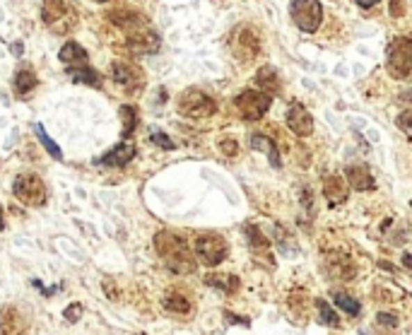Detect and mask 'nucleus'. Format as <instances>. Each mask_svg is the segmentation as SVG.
<instances>
[{
	"label": "nucleus",
	"mask_w": 412,
	"mask_h": 335,
	"mask_svg": "<svg viewBox=\"0 0 412 335\" xmlns=\"http://www.w3.org/2000/svg\"><path fill=\"white\" fill-rule=\"evenodd\" d=\"M255 85H258L260 92L270 94V97H275V94H280V90H283L278 70H275L273 65H263L258 72H255Z\"/></svg>",
	"instance_id": "a211bd4d"
},
{
	"label": "nucleus",
	"mask_w": 412,
	"mask_h": 335,
	"mask_svg": "<svg viewBox=\"0 0 412 335\" xmlns=\"http://www.w3.org/2000/svg\"><path fill=\"white\" fill-rule=\"evenodd\" d=\"M36 85H39V77H36V72L32 68L22 65L17 72H15V80H13V90L17 94L19 99H27L29 94L36 90Z\"/></svg>",
	"instance_id": "f3484780"
},
{
	"label": "nucleus",
	"mask_w": 412,
	"mask_h": 335,
	"mask_svg": "<svg viewBox=\"0 0 412 335\" xmlns=\"http://www.w3.org/2000/svg\"><path fill=\"white\" fill-rule=\"evenodd\" d=\"M34 130H36V135H39V140H41V145H44V150L46 153H49L51 157H54V159H63V150L58 148V143H54V138H51L49 133H46V128L41 123H36L34 125Z\"/></svg>",
	"instance_id": "bb28decb"
},
{
	"label": "nucleus",
	"mask_w": 412,
	"mask_h": 335,
	"mask_svg": "<svg viewBox=\"0 0 412 335\" xmlns=\"http://www.w3.org/2000/svg\"><path fill=\"white\" fill-rule=\"evenodd\" d=\"M229 44H232V54L237 56L239 61H244V63H251L255 56H258V51H260L258 36H255L248 27L234 29V34H232V39H229Z\"/></svg>",
	"instance_id": "9b49d317"
},
{
	"label": "nucleus",
	"mask_w": 412,
	"mask_h": 335,
	"mask_svg": "<svg viewBox=\"0 0 412 335\" xmlns=\"http://www.w3.org/2000/svg\"><path fill=\"white\" fill-rule=\"evenodd\" d=\"M287 128L299 138H309L314 133V116L306 111L304 104H292L287 111Z\"/></svg>",
	"instance_id": "f8f14e48"
},
{
	"label": "nucleus",
	"mask_w": 412,
	"mask_h": 335,
	"mask_svg": "<svg viewBox=\"0 0 412 335\" xmlns=\"http://www.w3.org/2000/svg\"><path fill=\"white\" fill-rule=\"evenodd\" d=\"M333 302H335V304L340 306L345 313H349V316H357V313L362 311L359 302L354 299V297H349V295H342V292H335V295H333Z\"/></svg>",
	"instance_id": "cd10ccee"
},
{
	"label": "nucleus",
	"mask_w": 412,
	"mask_h": 335,
	"mask_svg": "<svg viewBox=\"0 0 412 335\" xmlns=\"http://www.w3.org/2000/svg\"><path fill=\"white\" fill-rule=\"evenodd\" d=\"M326 265L331 275H335L338 280H354V263L347 256H328Z\"/></svg>",
	"instance_id": "4be33fe9"
},
{
	"label": "nucleus",
	"mask_w": 412,
	"mask_h": 335,
	"mask_svg": "<svg viewBox=\"0 0 412 335\" xmlns=\"http://www.w3.org/2000/svg\"><path fill=\"white\" fill-rule=\"evenodd\" d=\"M27 323L24 316L17 311L15 306H5L0 309V335H22Z\"/></svg>",
	"instance_id": "2eb2a0df"
},
{
	"label": "nucleus",
	"mask_w": 412,
	"mask_h": 335,
	"mask_svg": "<svg viewBox=\"0 0 412 335\" xmlns=\"http://www.w3.org/2000/svg\"><path fill=\"white\" fill-rule=\"evenodd\" d=\"M234 104H237V111L239 116L244 118V121H260V118L268 114L270 104H273V97L260 90H246L241 92L237 99H234Z\"/></svg>",
	"instance_id": "1a4fd4ad"
},
{
	"label": "nucleus",
	"mask_w": 412,
	"mask_h": 335,
	"mask_svg": "<svg viewBox=\"0 0 412 335\" xmlns=\"http://www.w3.org/2000/svg\"><path fill=\"white\" fill-rule=\"evenodd\" d=\"M290 13H292L294 24L301 31H316L318 27H321L323 8L318 0H292Z\"/></svg>",
	"instance_id": "9d476101"
},
{
	"label": "nucleus",
	"mask_w": 412,
	"mask_h": 335,
	"mask_svg": "<svg viewBox=\"0 0 412 335\" xmlns=\"http://www.w3.org/2000/svg\"><path fill=\"white\" fill-rule=\"evenodd\" d=\"M220 150L227 157H234V155H239V143H237V140H222Z\"/></svg>",
	"instance_id": "72a5a7b5"
},
{
	"label": "nucleus",
	"mask_w": 412,
	"mask_h": 335,
	"mask_svg": "<svg viewBox=\"0 0 412 335\" xmlns=\"http://www.w3.org/2000/svg\"><path fill=\"white\" fill-rule=\"evenodd\" d=\"M58 61L65 68H82L90 63V54H87L85 46H80L77 41H68L63 49L58 51Z\"/></svg>",
	"instance_id": "dca6fc26"
},
{
	"label": "nucleus",
	"mask_w": 412,
	"mask_h": 335,
	"mask_svg": "<svg viewBox=\"0 0 412 335\" xmlns=\"http://www.w3.org/2000/svg\"><path fill=\"white\" fill-rule=\"evenodd\" d=\"M154 246H157V254L161 256L164 265L176 275H191L196 270V258H193L189 244L184 237L174 232H159L154 237Z\"/></svg>",
	"instance_id": "f257e3e1"
},
{
	"label": "nucleus",
	"mask_w": 412,
	"mask_h": 335,
	"mask_svg": "<svg viewBox=\"0 0 412 335\" xmlns=\"http://www.w3.org/2000/svg\"><path fill=\"white\" fill-rule=\"evenodd\" d=\"M68 77H70L75 85H87V87H95V90H102V75L90 65H82V68H65Z\"/></svg>",
	"instance_id": "aec40b11"
},
{
	"label": "nucleus",
	"mask_w": 412,
	"mask_h": 335,
	"mask_svg": "<svg viewBox=\"0 0 412 335\" xmlns=\"http://www.w3.org/2000/svg\"><path fill=\"white\" fill-rule=\"evenodd\" d=\"M403 258H405V260H403V263H405V265H408V268H412V256H410V254H405V256H403Z\"/></svg>",
	"instance_id": "58836bf2"
},
{
	"label": "nucleus",
	"mask_w": 412,
	"mask_h": 335,
	"mask_svg": "<svg viewBox=\"0 0 412 335\" xmlns=\"http://www.w3.org/2000/svg\"><path fill=\"white\" fill-rule=\"evenodd\" d=\"M244 234H246V242H248V246H251V251L255 256L270 258V242L265 239V234L260 232L255 224H246V227H244Z\"/></svg>",
	"instance_id": "b1692460"
},
{
	"label": "nucleus",
	"mask_w": 412,
	"mask_h": 335,
	"mask_svg": "<svg viewBox=\"0 0 412 335\" xmlns=\"http://www.w3.org/2000/svg\"><path fill=\"white\" fill-rule=\"evenodd\" d=\"M193 249H196V258L203 265H207V268L220 265L229 254L227 239L220 237V234H198L196 242H193Z\"/></svg>",
	"instance_id": "20e7f679"
},
{
	"label": "nucleus",
	"mask_w": 412,
	"mask_h": 335,
	"mask_svg": "<svg viewBox=\"0 0 412 335\" xmlns=\"http://www.w3.org/2000/svg\"><path fill=\"white\" fill-rule=\"evenodd\" d=\"M316 309H318V321L321 323H326V326H331V328H338L340 326V318H338V313L333 311L331 306H328V302H323V299H316Z\"/></svg>",
	"instance_id": "c85d7f7f"
},
{
	"label": "nucleus",
	"mask_w": 412,
	"mask_h": 335,
	"mask_svg": "<svg viewBox=\"0 0 412 335\" xmlns=\"http://www.w3.org/2000/svg\"><path fill=\"white\" fill-rule=\"evenodd\" d=\"M41 20L56 34H70L77 24V13L70 0H44V5H41Z\"/></svg>",
	"instance_id": "f03ea898"
},
{
	"label": "nucleus",
	"mask_w": 412,
	"mask_h": 335,
	"mask_svg": "<svg viewBox=\"0 0 412 335\" xmlns=\"http://www.w3.org/2000/svg\"><path fill=\"white\" fill-rule=\"evenodd\" d=\"M5 227V215H3V205H0V229Z\"/></svg>",
	"instance_id": "ea45409f"
},
{
	"label": "nucleus",
	"mask_w": 412,
	"mask_h": 335,
	"mask_svg": "<svg viewBox=\"0 0 412 335\" xmlns=\"http://www.w3.org/2000/svg\"><path fill=\"white\" fill-rule=\"evenodd\" d=\"M13 191H15V196H17V201L24 203V205H29V208L44 205L46 196H49V191H46V183L41 181V176H36V174L15 176Z\"/></svg>",
	"instance_id": "6e6552de"
},
{
	"label": "nucleus",
	"mask_w": 412,
	"mask_h": 335,
	"mask_svg": "<svg viewBox=\"0 0 412 335\" xmlns=\"http://www.w3.org/2000/svg\"><path fill=\"white\" fill-rule=\"evenodd\" d=\"M251 148L258 150V153H263V155H268V159H270V164L273 166H278V169L283 166V162H280V153H278V143L270 140L268 135L253 133L251 135Z\"/></svg>",
	"instance_id": "412c9836"
},
{
	"label": "nucleus",
	"mask_w": 412,
	"mask_h": 335,
	"mask_svg": "<svg viewBox=\"0 0 412 335\" xmlns=\"http://www.w3.org/2000/svg\"><path fill=\"white\" fill-rule=\"evenodd\" d=\"M386 65H388V72L398 80L410 75L412 70V39L408 36H398L388 44L386 49Z\"/></svg>",
	"instance_id": "0eeeda50"
},
{
	"label": "nucleus",
	"mask_w": 412,
	"mask_h": 335,
	"mask_svg": "<svg viewBox=\"0 0 412 335\" xmlns=\"http://www.w3.org/2000/svg\"><path fill=\"white\" fill-rule=\"evenodd\" d=\"M388 13H390V17H403L405 15V0H390Z\"/></svg>",
	"instance_id": "473e14b6"
},
{
	"label": "nucleus",
	"mask_w": 412,
	"mask_h": 335,
	"mask_svg": "<svg viewBox=\"0 0 412 335\" xmlns=\"http://www.w3.org/2000/svg\"><path fill=\"white\" fill-rule=\"evenodd\" d=\"M95 3H102V5H109V3H116V0H95Z\"/></svg>",
	"instance_id": "a19ab883"
},
{
	"label": "nucleus",
	"mask_w": 412,
	"mask_h": 335,
	"mask_svg": "<svg viewBox=\"0 0 412 335\" xmlns=\"http://www.w3.org/2000/svg\"><path fill=\"white\" fill-rule=\"evenodd\" d=\"M123 44H126V51L133 56H150V54H157L159 51V34L152 29V24L145 22L140 27L126 29L123 31Z\"/></svg>",
	"instance_id": "7ed1b4c3"
},
{
	"label": "nucleus",
	"mask_w": 412,
	"mask_h": 335,
	"mask_svg": "<svg viewBox=\"0 0 412 335\" xmlns=\"http://www.w3.org/2000/svg\"><path fill=\"white\" fill-rule=\"evenodd\" d=\"M410 205H412V201H410Z\"/></svg>",
	"instance_id": "79ce46f5"
},
{
	"label": "nucleus",
	"mask_w": 412,
	"mask_h": 335,
	"mask_svg": "<svg viewBox=\"0 0 412 335\" xmlns=\"http://www.w3.org/2000/svg\"><path fill=\"white\" fill-rule=\"evenodd\" d=\"M63 316H65L68 323H77L82 318V304H70L63 311Z\"/></svg>",
	"instance_id": "2f4dec72"
},
{
	"label": "nucleus",
	"mask_w": 412,
	"mask_h": 335,
	"mask_svg": "<svg viewBox=\"0 0 412 335\" xmlns=\"http://www.w3.org/2000/svg\"><path fill=\"white\" fill-rule=\"evenodd\" d=\"M13 54L15 56H22V44H19V41H17V44H13Z\"/></svg>",
	"instance_id": "4c0bfd02"
},
{
	"label": "nucleus",
	"mask_w": 412,
	"mask_h": 335,
	"mask_svg": "<svg viewBox=\"0 0 412 335\" xmlns=\"http://www.w3.org/2000/svg\"><path fill=\"white\" fill-rule=\"evenodd\" d=\"M179 114L186 118H196V121H200V118H210L212 114L217 111V104L215 99L210 97V94H205L203 90H186L184 94L179 97Z\"/></svg>",
	"instance_id": "39448f33"
},
{
	"label": "nucleus",
	"mask_w": 412,
	"mask_h": 335,
	"mask_svg": "<svg viewBox=\"0 0 412 335\" xmlns=\"http://www.w3.org/2000/svg\"><path fill=\"white\" fill-rule=\"evenodd\" d=\"M347 181L354 191H372L374 188V176H372V171H369L367 164L347 166Z\"/></svg>",
	"instance_id": "6ab92c4d"
},
{
	"label": "nucleus",
	"mask_w": 412,
	"mask_h": 335,
	"mask_svg": "<svg viewBox=\"0 0 412 335\" xmlns=\"http://www.w3.org/2000/svg\"><path fill=\"white\" fill-rule=\"evenodd\" d=\"M135 155H138V148H135L133 143H118L116 148H111L102 159H99V164L102 166H126L128 162L135 159Z\"/></svg>",
	"instance_id": "4468645a"
},
{
	"label": "nucleus",
	"mask_w": 412,
	"mask_h": 335,
	"mask_svg": "<svg viewBox=\"0 0 412 335\" xmlns=\"http://www.w3.org/2000/svg\"><path fill=\"white\" fill-rule=\"evenodd\" d=\"M109 77H111L123 92L130 94V97H135V94H140L145 90V72L130 61H111V65H109Z\"/></svg>",
	"instance_id": "423d86ee"
},
{
	"label": "nucleus",
	"mask_w": 412,
	"mask_h": 335,
	"mask_svg": "<svg viewBox=\"0 0 412 335\" xmlns=\"http://www.w3.org/2000/svg\"><path fill=\"white\" fill-rule=\"evenodd\" d=\"M395 123H398V128L403 130L405 135L412 140V111L410 109H405V111L398 114V118H395Z\"/></svg>",
	"instance_id": "7c9ffc66"
},
{
	"label": "nucleus",
	"mask_w": 412,
	"mask_h": 335,
	"mask_svg": "<svg viewBox=\"0 0 412 335\" xmlns=\"http://www.w3.org/2000/svg\"><path fill=\"white\" fill-rule=\"evenodd\" d=\"M150 140H152V143L161 150H174L176 148L174 140H171L166 133H161V130H152V133H150Z\"/></svg>",
	"instance_id": "c756f323"
},
{
	"label": "nucleus",
	"mask_w": 412,
	"mask_h": 335,
	"mask_svg": "<svg viewBox=\"0 0 412 335\" xmlns=\"http://www.w3.org/2000/svg\"><path fill=\"white\" fill-rule=\"evenodd\" d=\"M224 316H227V321L229 323H241V326H248V318H239V316H234V313H224Z\"/></svg>",
	"instance_id": "c9c22d12"
},
{
	"label": "nucleus",
	"mask_w": 412,
	"mask_h": 335,
	"mask_svg": "<svg viewBox=\"0 0 412 335\" xmlns=\"http://www.w3.org/2000/svg\"><path fill=\"white\" fill-rule=\"evenodd\" d=\"M377 321L381 323V326H395V323H398V318H395L393 313H379Z\"/></svg>",
	"instance_id": "f704fd0d"
},
{
	"label": "nucleus",
	"mask_w": 412,
	"mask_h": 335,
	"mask_svg": "<svg viewBox=\"0 0 412 335\" xmlns=\"http://www.w3.org/2000/svg\"><path fill=\"white\" fill-rule=\"evenodd\" d=\"M118 114H121V121H123L121 138H130V135L135 133V128H138V109H135L133 104H123V107L118 109Z\"/></svg>",
	"instance_id": "a878e982"
},
{
	"label": "nucleus",
	"mask_w": 412,
	"mask_h": 335,
	"mask_svg": "<svg viewBox=\"0 0 412 335\" xmlns=\"http://www.w3.org/2000/svg\"><path fill=\"white\" fill-rule=\"evenodd\" d=\"M354 3H357L359 8H374V5H377L379 0H354Z\"/></svg>",
	"instance_id": "e433bc0d"
},
{
	"label": "nucleus",
	"mask_w": 412,
	"mask_h": 335,
	"mask_svg": "<svg viewBox=\"0 0 412 335\" xmlns=\"http://www.w3.org/2000/svg\"><path fill=\"white\" fill-rule=\"evenodd\" d=\"M323 196H326V201L331 203V205H340L349 196V181L342 179L340 174L326 176V181H323Z\"/></svg>",
	"instance_id": "ddd939ff"
},
{
	"label": "nucleus",
	"mask_w": 412,
	"mask_h": 335,
	"mask_svg": "<svg viewBox=\"0 0 412 335\" xmlns=\"http://www.w3.org/2000/svg\"><path fill=\"white\" fill-rule=\"evenodd\" d=\"M205 285L212 290H220L222 295H234V292H239V277L227 273H210L205 275Z\"/></svg>",
	"instance_id": "393cba45"
},
{
	"label": "nucleus",
	"mask_w": 412,
	"mask_h": 335,
	"mask_svg": "<svg viewBox=\"0 0 412 335\" xmlns=\"http://www.w3.org/2000/svg\"><path fill=\"white\" fill-rule=\"evenodd\" d=\"M161 304H164L166 311L179 313V316H186V313H191V309H193L189 295H184V292H179V290L166 292L164 299H161Z\"/></svg>",
	"instance_id": "5701e85b"
}]
</instances>
